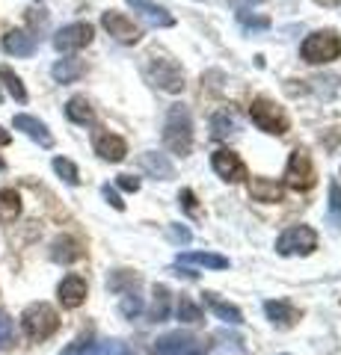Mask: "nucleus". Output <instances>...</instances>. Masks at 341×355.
Wrapping results in <instances>:
<instances>
[{
  "label": "nucleus",
  "mask_w": 341,
  "mask_h": 355,
  "mask_svg": "<svg viewBox=\"0 0 341 355\" xmlns=\"http://www.w3.org/2000/svg\"><path fill=\"white\" fill-rule=\"evenodd\" d=\"M163 142L172 154H181L187 157L193 148V119H190V110L175 104L169 107L167 113V121H163Z\"/></svg>",
  "instance_id": "nucleus-1"
},
{
  "label": "nucleus",
  "mask_w": 341,
  "mask_h": 355,
  "mask_svg": "<svg viewBox=\"0 0 341 355\" xmlns=\"http://www.w3.org/2000/svg\"><path fill=\"white\" fill-rule=\"evenodd\" d=\"M21 326H24V335L33 343H42L60 329V314L48 302H33L21 314Z\"/></svg>",
  "instance_id": "nucleus-2"
},
{
  "label": "nucleus",
  "mask_w": 341,
  "mask_h": 355,
  "mask_svg": "<svg viewBox=\"0 0 341 355\" xmlns=\"http://www.w3.org/2000/svg\"><path fill=\"white\" fill-rule=\"evenodd\" d=\"M300 53H303V60L312 62V65L338 60L341 57V39H338V33H333V30H317V33H312V36L303 42Z\"/></svg>",
  "instance_id": "nucleus-3"
},
{
  "label": "nucleus",
  "mask_w": 341,
  "mask_h": 355,
  "mask_svg": "<svg viewBox=\"0 0 341 355\" xmlns=\"http://www.w3.org/2000/svg\"><path fill=\"white\" fill-rule=\"evenodd\" d=\"M249 119H252V125H258L264 133H276V137L288 133V116H285V110L273 104L270 98H252Z\"/></svg>",
  "instance_id": "nucleus-4"
},
{
  "label": "nucleus",
  "mask_w": 341,
  "mask_h": 355,
  "mask_svg": "<svg viewBox=\"0 0 341 355\" xmlns=\"http://www.w3.org/2000/svg\"><path fill=\"white\" fill-rule=\"evenodd\" d=\"M146 74L149 80L155 83L158 89H163V92H181L184 89V71L181 65L169 60V57H149V65H146Z\"/></svg>",
  "instance_id": "nucleus-5"
},
{
  "label": "nucleus",
  "mask_w": 341,
  "mask_h": 355,
  "mask_svg": "<svg viewBox=\"0 0 341 355\" xmlns=\"http://www.w3.org/2000/svg\"><path fill=\"white\" fill-rule=\"evenodd\" d=\"M285 184H288L291 190H312L315 187V166H312V157L306 148L291 151L288 166H285Z\"/></svg>",
  "instance_id": "nucleus-6"
},
{
  "label": "nucleus",
  "mask_w": 341,
  "mask_h": 355,
  "mask_svg": "<svg viewBox=\"0 0 341 355\" xmlns=\"http://www.w3.org/2000/svg\"><path fill=\"white\" fill-rule=\"evenodd\" d=\"M317 249V234L309 225H294L288 231H282L276 240V252L279 254H309Z\"/></svg>",
  "instance_id": "nucleus-7"
},
{
  "label": "nucleus",
  "mask_w": 341,
  "mask_h": 355,
  "mask_svg": "<svg viewBox=\"0 0 341 355\" xmlns=\"http://www.w3.org/2000/svg\"><path fill=\"white\" fill-rule=\"evenodd\" d=\"M158 355H205L208 352V343L187 335V331H169L155 343Z\"/></svg>",
  "instance_id": "nucleus-8"
},
{
  "label": "nucleus",
  "mask_w": 341,
  "mask_h": 355,
  "mask_svg": "<svg viewBox=\"0 0 341 355\" xmlns=\"http://www.w3.org/2000/svg\"><path fill=\"white\" fill-rule=\"evenodd\" d=\"M92 24H86V21H78V24H69L53 33V48L60 53H69V51H81L86 44L92 42Z\"/></svg>",
  "instance_id": "nucleus-9"
},
{
  "label": "nucleus",
  "mask_w": 341,
  "mask_h": 355,
  "mask_svg": "<svg viewBox=\"0 0 341 355\" xmlns=\"http://www.w3.org/2000/svg\"><path fill=\"white\" fill-rule=\"evenodd\" d=\"M211 166H214V172L223 178V181H228V184H238V181H244V178H247L244 160H240L235 151H228V148L214 151L211 154Z\"/></svg>",
  "instance_id": "nucleus-10"
},
{
  "label": "nucleus",
  "mask_w": 341,
  "mask_h": 355,
  "mask_svg": "<svg viewBox=\"0 0 341 355\" xmlns=\"http://www.w3.org/2000/svg\"><path fill=\"white\" fill-rule=\"evenodd\" d=\"M101 24H104V30L110 33V36L125 42V44H134L140 39V30H137L134 21H131L128 15H122V12H113V9L101 15Z\"/></svg>",
  "instance_id": "nucleus-11"
},
{
  "label": "nucleus",
  "mask_w": 341,
  "mask_h": 355,
  "mask_svg": "<svg viewBox=\"0 0 341 355\" xmlns=\"http://www.w3.org/2000/svg\"><path fill=\"white\" fill-rule=\"evenodd\" d=\"M92 146H95V154L101 160L107 163H122L125 160V154H128V146H125V139L122 137H116V133H95V139H92Z\"/></svg>",
  "instance_id": "nucleus-12"
},
{
  "label": "nucleus",
  "mask_w": 341,
  "mask_h": 355,
  "mask_svg": "<svg viewBox=\"0 0 341 355\" xmlns=\"http://www.w3.org/2000/svg\"><path fill=\"white\" fill-rule=\"evenodd\" d=\"M13 125H15V130H21V133H27V137H30L33 142H39V146H42V148H51V146H53V137H51V130H48V125H45V121H39L36 116L18 113V116L13 119Z\"/></svg>",
  "instance_id": "nucleus-13"
},
{
  "label": "nucleus",
  "mask_w": 341,
  "mask_h": 355,
  "mask_svg": "<svg viewBox=\"0 0 341 355\" xmlns=\"http://www.w3.org/2000/svg\"><path fill=\"white\" fill-rule=\"evenodd\" d=\"M57 296H60L63 308H81L83 299H86V282L81 275H65L57 287Z\"/></svg>",
  "instance_id": "nucleus-14"
},
{
  "label": "nucleus",
  "mask_w": 341,
  "mask_h": 355,
  "mask_svg": "<svg viewBox=\"0 0 341 355\" xmlns=\"http://www.w3.org/2000/svg\"><path fill=\"white\" fill-rule=\"evenodd\" d=\"M128 6L134 9V12H140L151 27H172L175 24V18L167 12V9L160 3H151V0H128Z\"/></svg>",
  "instance_id": "nucleus-15"
},
{
  "label": "nucleus",
  "mask_w": 341,
  "mask_h": 355,
  "mask_svg": "<svg viewBox=\"0 0 341 355\" xmlns=\"http://www.w3.org/2000/svg\"><path fill=\"white\" fill-rule=\"evenodd\" d=\"M249 196L256 198V202H261V205H276V202H282L285 190H282V184L270 181V178H252L249 181Z\"/></svg>",
  "instance_id": "nucleus-16"
},
{
  "label": "nucleus",
  "mask_w": 341,
  "mask_h": 355,
  "mask_svg": "<svg viewBox=\"0 0 341 355\" xmlns=\"http://www.w3.org/2000/svg\"><path fill=\"white\" fill-rule=\"evenodd\" d=\"M140 166H142V172H149L151 178H160V181H172L175 178V169H172V163L167 160V154L146 151L140 157Z\"/></svg>",
  "instance_id": "nucleus-17"
},
{
  "label": "nucleus",
  "mask_w": 341,
  "mask_h": 355,
  "mask_svg": "<svg viewBox=\"0 0 341 355\" xmlns=\"http://www.w3.org/2000/svg\"><path fill=\"white\" fill-rule=\"evenodd\" d=\"M3 51L13 57H30V53H36V39L24 30H9L3 36Z\"/></svg>",
  "instance_id": "nucleus-18"
},
{
  "label": "nucleus",
  "mask_w": 341,
  "mask_h": 355,
  "mask_svg": "<svg viewBox=\"0 0 341 355\" xmlns=\"http://www.w3.org/2000/svg\"><path fill=\"white\" fill-rule=\"evenodd\" d=\"M264 314L270 317V323L273 326H279V329H291L297 320H300V311H297L294 305H288V302H264Z\"/></svg>",
  "instance_id": "nucleus-19"
},
{
  "label": "nucleus",
  "mask_w": 341,
  "mask_h": 355,
  "mask_svg": "<svg viewBox=\"0 0 341 355\" xmlns=\"http://www.w3.org/2000/svg\"><path fill=\"white\" fill-rule=\"evenodd\" d=\"M51 258L57 261V263H74V261H81L83 258V249H81V243L69 237V234H63L53 240V246H51Z\"/></svg>",
  "instance_id": "nucleus-20"
},
{
  "label": "nucleus",
  "mask_w": 341,
  "mask_h": 355,
  "mask_svg": "<svg viewBox=\"0 0 341 355\" xmlns=\"http://www.w3.org/2000/svg\"><path fill=\"white\" fill-rule=\"evenodd\" d=\"M184 263L208 266V270H226L228 258H223V254H214V252H181L178 254V266H184Z\"/></svg>",
  "instance_id": "nucleus-21"
},
{
  "label": "nucleus",
  "mask_w": 341,
  "mask_h": 355,
  "mask_svg": "<svg viewBox=\"0 0 341 355\" xmlns=\"http://www.w3.org/2000/svg\"><path fill=\"white\" fill-rule=\"evenodd\" d=\"M65 116H69V121H74V125H92L95 110L83 95H74V98H69V104H65Z\"/></svg>",
  "instance_id": "nucleus-22"
},
{
  "label": "nucleus",
  "mask_w": 341,
  "mask_h": 355,
  "mask_svg": "<svg viewBox=\"0 0 341 355\" xmlns=\"http://www.w3.org/2000/svg\"><path fill=\"white\" fill-rule=\"evenodd\" d=\"M51 74H53V80H57V83H74L78 77L86 74V65H83V60H72V57H69V60L53 62Z\"/></svg>",
  "instance_id": "nucleus-23"
},
{
  "label": "nucleus",
  "mask_w": 341,
  "mask_h": 355,
  "mask_svg": "<svg viewBox=\"0 0 341 355\" xmlns=\"http://www.w3.org/2000/svg\"><path fill=\"white\" fill-rule=\"evenodd\" d=\"M205 305L211 308L219 320H226V323H232V326H240V323H244V314H240L235 305L223 302V299H219L217 293H205Z\"/></svg>",
  "instance_id": "nucleus-24"
},
{
  "label": "nucleus",
  "mask_w": 341,
  "mask_h": 355,
  "mask_svg": "<svg viewBox=\"0 0 341 355\" xmlns=\"http://www.w3.org/2000/svg\"><path fill=\"white\" fill-rule=\"evenodd\" d=\"M81 355H140V352L131 349L122 340H101V343H90Z\"/></svg>",
  "instance_id": "nucleus-25"
},
{
  "label": "nucleus",
  "mask_w": 341,
  "mask_h": 355,
  "mask_svg": "<svg viewBox=\"0 0 341 355\" xmlns=\"http://www.w3.org/2000/svg\"><path fill=\"white\" fill-rule=\"evenodd\" d=\"M21 214V196L15 190H0V225L18 219Z\"/></svg>",
  "instance_id": "nucleus-26"
},
{
  "label": "nucleus",
  "mask_w": 341,
  "mask_h": 355,
  "mask_svg": "<svg viewBox=\"0 0 341 355\" xmlns=\"http://www.w3.org/2000/svg\"><path fill=\"white\" fill-rule=\"evenodd\" d=\"M0 80L6 83L9 95H13L18 104H24V101H27V89H24V83H21V77H18L13 69H6V65H0Z\"/></svg>",
  "instance_id": "nucleus-27"
},
{
  "label": "nucleus",
  "mask_w": 341,
  "mask_h": 355,
  "mask_svg": "<svg viewBox=\"0 0 341 355\" xmlns=\"http://www.w3.org/2000/svg\"><path fill=\"white\" fill-rule=\"evenodd\" d=\"M169 317V291L163 284L155 287V302H151V323H163Z\"/></svg>",
  "instance_id": "nucleus-28"
},
{
  "label": "nucleus",
  "mask_w": 341,
  "mask_h": 355,
  "mask_svg": "<svg viewBox=\"0 0 341 355\" xmlns=\"http://www.w3.org/2000/svg\"><path fill=\"white\" fill-rule=\"evenodd\" d=\"M235 130V119L228 110H219V113H214L211 119V133H214V139H226L228 133Z\"/></svg>",
  "instance_id": "nucleus-29"
},
{
  "label": "nucleus",
  "mask_w": 341,
  "mask_h": 355,
  "mask_svg": "<svg viewBox=\"0 0 341 355\" xmlns=\"http://www.w3.org/2000/svg\"><path fill=\"white\" fill-rule=\"evenodd\" d=\"M53 172H57L65 184H81V172H78V166H74L72 160H65V157H53Z\"/></svg>",
  "instance_id": "nucleus-30"
},
{
  "label": "nucleus",
  "mask_w": 341,
  "mask_h": 355,
  "mask_svg": "<svg viewBox=\"0 0 341 355\" xmlns=\"http://www.w3.org/2000/svg\"><path fill=\"white\" fill-rule=\"evenodd\" d=\"M178 320H181V323H199V320H202V308L196 305L190 296H181L178 299Z\"/></svg>",
  "instance_id": "nucleus-31"
},
{
  "label": "nucleus",
  "mask_w": 341,
  "mask_h": 355,
  "mask_svg": "<svg viewBox=\"0 0 341 355\" xmlns=\"http://www.w3.org/2000/svg\"><path fill=\"white\" fill-rule=\"evenodd\" d=\"M119 311H122V317H128V320H137V317H140L142 299L137 296V291H128V293L122 296V302H119Z\"/></svg>",
  "instance_id": "nucleus-32"
},
{
  "label": "nucleus",
  "mask_w": 341,
  "mask_h": 355,
  "mask_svg": "<svg viewBox=\"0 0 341 355\" xmlns=\"http://www.w3.org/2000/svg\"><path fill=\"white\" fill-rule=\"evenodd\" d=\"M15 340V326H13V317L6 311H0V349H9Z\"/></svg>",
  "instance_id": "nucleus-33"
},
{
  "label": "nucleus",
  "mask_w": 341,
  "mask_h": 355,
  "mask_svg": "<svg viewBox=\"0 0 341 355\" xmlns=\"http://www.w3.org/2000/svg\"><path fill=\"white\" fill-rule=\"evenodd\" d=\"M125 284H131V287H137L140 284V279L131 270H116L113 272V279H110V291H122Z\"/></svg>",
  "instance_id": "nucleus-34"
},
{
  "label": "nucleus",
  "mask_w": 341,
  "mask_h": 355,
  "mask_svg": "<svg viewBox=\"0 0 341 355\" xmlns=\"http://www.w3.org/2000/svg\"><path fill=\"white\" fill-rule=\"evenodd\" d=\"M329 207H333V219L341 222V187L338 184L329 187Z\"/></svg>",
  "instance_id": "nucleus-35"
},
{
  "label": "nucleus",
  "mask_w": 341,
  "mask_h": 355,
  "mask_svg": "<svg viewBox=\"0 0 341 355\" xmlns=\"http://www.w3.org/2000/svg\"><path fill=\"white\" fill-rule=\"evenodd\" d=\"M122 190H128V193H137L140 190V178H134V175H119V181H116Z\"/></svg>",
  "instance_id": "nucleus-36"
},
{
  "label": "nucleus",
  "mask_w": 341,
  "mask_h": 355,
  "mask_svg": "<svg viewBox=\"0 0 341 355\" xmlns=\"http://www.w3.org/2000/svg\"><path fill=\"white\" fill-rule=\"evenodd\" d=\"M101 196L107 198V202L110 205H113L116 210H125V202H122V198H119V193L113 190V187H101Z\"/></svg>",
  "instance_id": "nucleus-37"
},
{
  "label": "nucleus",
  "mask_w": 341,
  "mask_h": 355,
  "mask_svg": "<svg viewBox=\"0 0 341 355\" xmlns=\"http://www.w3.org/2000/svg\"><path fill=\"white\" fill-rule=\"evenodd\" d=\"M240 24L244 27H258V30H264V27H270V21L267 18H256V15H247V12H240Z\"/></svg>",
  "instance_id": "nucleus-38"
},
{
  "label": "nucleus",
  "mask_w": 341,
  "mask_h": 355,
  "mask_svg": "<svg viewBox=\"0 0 341 355\" xmlns=\"http://www.w3.org/2000/svg\"><path fill=\"white\" fill-rule=\"evenodd\" d=\"M169 237H172L175 243H190V231L181 228V225H172V228H169Z\"/></svg>",
  "instance_id": "nucleus-39"
},
{
  "label": "nucleus",
  "mask_w": 341,
  "mask_h": 355,
  "mask_svg": "<svg viewBox=\"0 0 341 355\" xmlns=\"http://www.w3.org/2000/svg\"><path fill=\"white\" fill-rule=\"evenodd\" d=\"M178 198L184 202V207H187V210H190V214H193V210H196V198H193V193H190V190H184Z\"/></svg>",
  "instance_id": "nucleus-40"
},
{
  "label": "nucleus",
  "mask_w": 341,
  "mask_h": 355,
  "mask_svg": "<svg viewBox=\"0 0 341 355\" xmlns=\"http://www.w3.org/2000/svg\"><path fill=\"white\" fill-rule=\"evenodd\" d=\"M9 142H13V137H9V133L0 128V146H9Z\"/></svg>",
  "instance_id": "nucleus-41"
},
{
  "label": "nucleus",
  "mask_w": 341,
  "mask_h": 355,
  "mask_svg": "<svg viewBox=\"0 0 341 355\" xmlns=\"http://www.w3.org/2000/svg\"><path fill=\"white\" fill-rule=\"evenodd\" d=\"M315 3H321V6H341V0H315Z\"/></svg>",
  "instance_id": "nucleus-42"
},
{
  "label": "nucleus",
  "mask_w": 341,
  "mask_h": 355,
  "mask_svg": "<svg viewBox=\"0 0 341 355\" xmlns=\"http://www.w3.org/2000/svg\"><path fill=\"white\" fill-rule=\"evenodd\" d=\"M244 3H264V0H244Z\"/></svg>",
  "instance_id": "nucleus-43"
},
{
  "label": "nucleus",
  "mask_w": 341,
  "mask_h": 355,
  "mask_svg": "<svg viewBox=\"0 0 341 355\" xmlns=\"http://www.w3.org/2000/svg\"><path fill=\"white\" fill-rule=\"evenodd\" d=\"M6 169V163H3V157H0V172H3Z\"/></svg>",
  "instance_id": "nucleus-44"
},
{
  "label": "nucleus",
  "mask_w": 341,
  "mask_h": 355,
  "mask_svg": "<svg viewBox=\"0 0 341 355\" xmlns=\"http://www.w3.org/2000/svg\"><path fill=\"white\" fill-rule=\"evenodd\" d=\"M0 98H3V95H0Z\"/></svg>",
  "instance_id": "nucleus-45"
}]
</instances>
